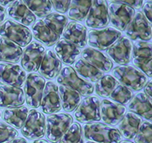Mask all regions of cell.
Returning a JSON list of instances; mask_svg holds the SVG:
<instances>
[{
	"label": "cell",
	"instance_id": "obj_1",
	"mask_svg": "<svg viewBox=\"0 0 152 143\" xmlns=\"http://www.w3.org/2000/svg\"><path fill=\"white\" fill-rule=\"evenodd\" d=\"M82 134L87 141L95 143H120L122 141L118 129L102 122L85 123Z\"/></svg>",
	"mask_w": 152,
	"mask_h": 143
},
{
	"label": "cell",
	"instance_id": "obj_2",
	"mask_svg": "<svg viewBox=\"0 0 152 143\" xmlns=\"http://www.w3.org/2000/svg\"><path fill=\"white\" fill-rule=\"evenodd\" d=\"M114 78L133 92L140 91L147 83V77L141 71L132 66H116L113 69Z\"/></svg>",
	"mask_w": 152,
	"mask_h": 143
},
{
	"label": "cell",
	"instance_id": "obj_3",
	"mask_svg": "<svg viewBox=\"0 0 152 143\" xmlns=\"http://www.w3.org/2000/svg\"><path fill=\"white\" fill-rule=\"evenodd\" d=\"M56 81L60 85L74 90L81 96H89L94 91L93 84L80 77L71 66H66L62 69L57 76Z\"/></svg>",
	"mask_w": 152,
	"mask_h": 143
},
{
	"label": "cell",
	"instance_id": "obj_4",
	"mask_svg": "<svg viewBox=\"0 0 152 143\" xmlns=\"http://www.w3.org/2000/svg\"><path fill=\"white\" fill-rule=\"evenodd\" d=\"M73 122L72 116L69 114H50L46 120V136L50 142L57 143Z\"/></svg>",
	"mask_w": 152,
	"mask_h": 143
},
{
	"label": "cell",
	"instance_id": "obj_5",
	"mask_svg": "<svg viewBox=\"0 0 152 143\" xmlns=\"http://www.w3.org/2000/svg\"><path fill=\"white\" fill-rule=\"evenodd\" d=\"M0 36L21 47H27L32 40L29 28L9 19L0 26Z\"/></svg>",
	"mask_w": 152,
	"mask_h": 143
},
{
	"label": "cell",
	"instance_id": "obj_6",
	"mask_svg": "<svg viewBox=\"0 0 152 143\" xmlns=\"http://www.w3.org/2000/svg\"><path fill=\"white\" fill-rule=\"evenodd\" d=\"M45 84V78L40 75L36 73H30L28 75L23 90L24 99L28 107L33 109L40 107Z\"/></svg>",
	"mask_w": 152,
	"mask_h": 143
},
{
	"label": "cell",
	"instance_id": "obj_7",
	"mask_svg": "<svg viewBox=\"0 0 152 143\" xmlns=\"http://www.w3.org/2000/svg\"><path fill=\"white\" fill-rule=\"evenodd\" d=\"M21 134L29 140L40 139L45 136L46 118L41 112L32 109L21 128Z\"/></svg>",
	"mask_w": 152,
	"mask_h": 143
},
{
	"label": "cell",
	"instance_id": "obj_8",
	"mask_svg": "<svg viewBox=\"0 0 152 143\" xmlns=\"http://www.w3.org/2000/svg\"><path fill=\"white\" fill-rule=\"evenodd\" d=\"M135 10L119 1H111L108 5V15L111 24L118 31H126L135 15Z\"/></svg>",
	"mask_w": 152,
	"mask_h": 143
},
{
	"label": "cell",
	"instance_id": "obj_9",
	"mask_svg": "<svg viewBox=\"0 0 152 143\" xmlns=\"http://www.w3.org/2000/svg\"><path fill=\"white\" fill-rule=\"evenodd\" d=\"M74 115L80 122L91 123L100 121V101L98 98L90 96L84 98L75 109Z\"/></svg>",
	"mask_w": 152,
	"mask_h": 143
},
{
	"label": "cell",
	"instance_id": "obj_10",
	"mask_svg": "<svg viewBox=\"0 0 152 143\" xmlns=\"http://www.w3.org/2000/svg\"><path fill=\"white\" fill-rule=\"evenodd\" d=\"M121 37V32L112 27L101 30H91L88 32V43L94 49L105 51Z\"/></svg>",
	"mask_w": 152,
	"mask_h": 143
},
{
	"label": "cell",
	"instance_id": "obj_11",
	"mask_svg": "<svg viewBox=\"0 0 152 143\" xmlns=\"http://www.w3.org/2000/svg\"><path fill=\"white\" fill-rule=\"evenodd\" d=\"M126 35L134 41L148 42L151 40V25L142 12H137L126 29Z\"/></svg>",
	"mask_w": 152,
	"mask_h": 143
},
{
	"label": "cell",
	"instance_id": "obj_12",
	"mask_svg": "<svg viewBox=\"0 0 152 143\" xmlns=\"http://www.w3.org/2000/svg\"><path fill=\"white\" fill-rule=\"evenodd\" d=\"M133 63L141 72L151 78V43L135 41L132 45Z\"/></svg>",
	"mask_w": 152,
	"mask_h": 143
},
{
	"label": "cell",
	"instance_id": "obj_13",
	"mask_svg": "<svg viewBox=\"0 0 152 143\" xmlns=\"http://www.w3.org/2000/svg\"><path fill=\"white\" fill-rule=\"evenodd\" d=\"M45 54V48L38 42H31L24 49L21 56L22 69L28 73H36L39 70Z\"/></svg>",
	"mask_w": 152,
	"mask_h": 143
},
{
	"label": "cell",
	"instance_id": "obj_14",
	"mask_svg": "<svg viewBox=\"0 0 152 143\" xmlns=\"http://www.w3.org/2000/svg\"><path fill=\"white\" fill-rule=\"evenodd\" d=\"M85 24L91 28H104L110 24L108 5L106 1H91Z\"/></svg>",
	"mask_w": 152,
	"mask_h": 143
},
{
	"label": "cell",
	"instance_id": "obj_15",
	"mask_svg": "<svg viewBox=\"0 0 152 143\" xmlns=\"http://www.w3.org/2000/svg\"><path fill=\"white\" fill-rule=\"evenodd\" d=\"M26 73L18 65L0 63V84L20 88L26 80Z\"/></svg>",
	"mask_w": 152,
	"mask_h": 143
},
{
	"label": "cell",
	"instance_id": "obj_16",
	"mask_svg": "<svg viewBox=\"0 0 152 143\" xmlns=\"http://www.w3.org/2000/svg\"><path fill=\"white\" fill-rule=\"evenodd\" d=\"M40 107L43 114H53L61 110V100L58 86L53 81H47L43 89Z\"/></svg>",
	"mask_w": 152,
	"mask_h": 143
},
{
	"label": "cell",
	"instance_id": "obj_17",
	"mask_svg": "<svg viewBox=\"0 0 152 143\" xmlns=\"http://www.w3.org/2000/svg\"><path fill=\"white\" fill-rule=\"evenodd\" d=\"M126 113L125 106L108 99H104L100 103V117L104 124L116 126L124 117Z\"/></svg>",
	"mask_w": 152,
	"mask_h": 143
},
{
	"label": "cell",
	"instance_id": "obj_18",
	"mask_svg": "<svg viewBox=\"0 0 152 143\" xmlns=\"http://www.w3.org/2000/svg\"><path fill=\"white\" fill-rule=\"evenodd\" d=\"M132 44L129 39L121 37L107 50V55L114 62L126 65L131 62Z\"/></svg>",
	"mask_w": 152,
	"mask_h": 143
},
{
	"label": "cell",
	"instance_id": "obj_19",
	"mask_svg": "<svg viewBox=\"0 0 152 143\" xmlns=\"http://www.w3.org/2000/svg\"><path fill=\"white\" fill-rule=\"evenodd\" d=\"M24 94L20 88L1 85L0 86V107L15 108L24 103Z\"/></svg>",
	"mask_w": 152,
	"mask_h": 143
},
{
	"label": "cell",
	"instance_id": "obj_20",
	"mask_svg": "<svg viewBox=\"0 0 152 143\" xmlns=\"http://www.w3.org/2000/svg\"><path fill=\"white\" fill-rule=\"evenodd\" d=\"M81 58L101 73H108L113 69V63L109 57L96 49L88 47L81 53Z\"/></svg>",
	"mask_w": 152,
	"mask_h": 143
},
{
	"label": "cell",
	"instance_id": "obj_21",
	"mask_svg": "<svg viewBox=\"0 0 152 143\" xmlns=\"http://www.w3.org/2000/svg\"><path fill=\"white\" fill-rule=\"evenodd\" d=\"M63 39L74 44L78 48H84L88 43L87 28L83 24L76 21L67 24L62 33Z\"/></svg>",
	"mask_w": 152,
	"mask_h": 143
},
{
	"label": "cell",
	"instance_id": "obj_22",
	"mask_svg": "<svg viewBox=\"0 0 152 143\" xmlns=\"http://www.w3.org/2000/svg\"><path fill=\"white\" fill-rule=\"evenodd\" d=\"M62 70V62L58 59L53 50L45 51L40 66L39 68L40 76L47 79H53L59 76Z\"/></svg>",
	"mask_w": 152,
	"mask_h": 143
},
{
	"label": "cell",
	"instance_id": "obj_23",
	"mask_svg": "<svg viewBox=\"0 0 152 143\" xmlns=\"http://www.w3.org/2000/svg\"><path fill=\"white\" fill-rule=\"evenodd\" d=\"M8 15L15 22L24 26H29L36 21V16L28 9L23 1H14L9 5Z\"/></svg>",
	"mask_w": 152,
	"mask_h": 143
},
{
	"label": "cell",
	"instance_id": "obj_24",
	"mask_svg": "<svg viewBox=\"0 0 152 143\" xmlns=\"http://www.w3.org/2000/svg\"><path fill=\"white\" fill-rule=\"evenodd\" d=\"M54 50V53L58 57V59L69 66L75 62L77 58L81 53L79 48L63 38L59 39L56 43Z\"/></svg>",
	"mask_w": 152,
	"mask_h": 143
},
{
	"label": "cell",
	"instance_id": "obj_25",
	"mask_svg": "<svg viewBox=\"0 0 152 143\" xmlns=\"http://www.w3.org/2000/svg\"><path fill=\"white\" fill-rule=\"evenodd\" d=\"M23 50L18 45L5 38H0V62L18 63L22 56Z\"/></svg>",
	"mask_w": 152,
	"mask_h": 143
},
{
	"label": "cell",
	"instance_id": "obj_26",
	"mask_svg": "<svg viewBox=\"0 0 152 143\" xmlns=\"http://www.w3.org/2000/svg\"><path fill=\"white\" fill-rule=\"evenodd\" d=\"M31 28L34 37L47 47H52L55 45L60 37L40 19L35 21Z\"/></svg>",
	"mask_w": 152,
	"mask_h": 143
},
{
	"label": "cell",
	"instance_id": "obj_27",
	"mask_svg": "<svg viewBox=\"0 0 152 143\" xmlns=\"http://www.w3.org/2000/svg\"><path fill=\"white\" fill-rule=\"evenodd\" d=\"M129 112L139 115L149 120V122H151V101L149 100L143 92L138 93L133 97L129 104Z\"/></svg>",
	"mask_w": 152,
	"mask_h": 143
},
{
	"label": "cell",
	"instance_id": "obj_28",
	"mask_svg": "<svg viewBox=\"0 0 152 143\" xmlns=\"http://www.w3.org/2000/svg\"><path fill=\"white\" fill-rule=\"evenodd\" d=\"M142 122V120L139 116L132 112H127L119 122L118 130L123 138L132 139L138 133Z\"/></svg>",
	"mask_w": 152,
	"mask_h": 143
},
{
	"label": "cell",
	"instance_id": "obj_29",
	"mask_svg": "<svg viewBox=\"0 0 152 143\" xmlns=\"http://www.w3.org/2000/svg\"><path fill=\"white\" fill-rule=\"evenodd\" d=\"M28 109L25 106L6 109L2 112V117L5 123L15 129H21L26 120Z\"/></svg>",
	"mask_w": 152,
	"mask_h": 143
},
{
	"label": "cell",
	"instance_id": "obj_30",
	"mask_svg": "<svg viewBox=\"0 0 152 143\" xmlns=\"http://www.w3.org/2000/svg\"><path fill=\"white\" fill-rule=\"evenodd\" d=\"M61 107L66 112H72L81 102V95L77 92L63 85L58 87Z\"/></svg>",
	"mask_w": 152,
	"mask_h": 143
},
{
	"label": "cell",
	"instance_id": "obj_31",
	"mask_svg": "<svg viewBox=\"0 0 152 143\" xmlns=\"http://www.w3.org/2000/svg\"><path fill=\"white\" fill-rule=\"evenodd\" d=\"M75 68L76 73L80 77L90 83L97 82L104 76V73L92 66L82 58H79L76 60Z\"/></svg>",
	"mask_w": 152,
	"mask_h": 143
},
{
	"label": "cell",
	"instance_id": "obj_32",
	"mask_svg": "<svg viewBox=\"0 0 152 143\" xmlns=\"http://www.w3.org/2000/svg\"><path fill=\"white\" fill-rule=\"evenodd\" d=\"M119 84V83L110 75L103 76L95 84V92L98 96L107 98Z\"/></svg>",
	"mask_w": 152,
	"mask_h": 143
},
{
	"label": "cell",
	"instance_id": "obj_33",
	"mask_svg": "<svg viewBox=\"0 0 152 143\" xmlns=\"http://www.w3.org/2000/svg\"><path fill=\"white\" fill-rule=\"evenodd\" d=\"M69 17L73 21H83L86 18L91 5V1H71Z\"/></svg>",
	"mask_w": 152,
	"mask_h": 143
},
{
	"label": "cell",
	"instance_id": "obj_34",
	"mask_svg": "<svg viewBox=\"0 0 152 143\" xmlns=\"http://www.w3.org/2000/svg\"><path fill=\"white\" fill-rule=\"evenodd\" d=\"M43 21L57 35L62 34L66 25L69 23L68 18L59 13H51L43 18Z\"/></svg>",
	"mask_w": 152,
	"mask_h": 143
},
{
	"label": "cell",
	"instance_id": "obj_35",
	"mask_svg": "<svg viewBox=\"0 0 152 143\" xmlns=\"http://www.w3.org/2000/svg\"><path fill=\"white\" fill-rule=\"evenodd\" d=\"M27 7L38 18L47 17L51 14L53 6L50 1H23Z\"/></svg>",
	"mask_w": 152,
	"mask_h": 143
},
{
	"label": "cell",
	"instance_id": "obj_36",
	"mask_svg": "<svg viewBox=\"0 0 152 143\" xmlns=\"http://www.w3.org/2000/svg\"><path fill=\"white\" fill-rule=\"evenodd\" d=\"M59 143H84L82 128L78 122H72Z\"/></svg>",
	"mask_w": 152,
	"mask_h": 143
},
{
	"label": "cell",
	"instance_id": "obj_37",
	"mask_svg": "<svg viewBox=\"0 0 152 143\" xmlns=\"http://www.w3.org/2000/svg\"><path fill=\"white\" fill-rule=\"evenodd\" d=\"M134 95L131 90L123 86V84H119L111 93L110 98L112 99L113 101L116 102L123 106H126L131 101Z\"/></svg>",
	"mask_w": 152,
	"mask_h": 143
},
{
	"label": "cell",
	"instance_id": "obj_38",
	"mask_svg": "<svg viewBox=\"0 0 152 143\" xmlns=\"http://www.w3.org/2000/svg\"><path fill=\"white\" fill-rule=\"evenodd\" d=\"M134 140L135 143H151V122L145 121L141 123Z\"/></svg>",
	"mask_w": 152,
	"mask_h": 143
},
{
	"label": "cell",
	"instance_id": "obj_39",
	"mask_svg": "<svg viewBox=\"0 0 152 143\" xmlns=\"http://www.w3.org/2000/svg\"><path fill=\"white\" fill-rule=\"evenodd\" d=\"M18 132L15 128L3 122H0V143H6L17 138Z\"/></svg>",
	"mask_w": 152,
	"mask_h": 143
},
{
	"label": "cell",
	"instance_id": "obj_40",
	"mask_svg": "<svg viewBox=\"0 0 152 143\" xmlns=\"http://www.w3.org/2000/svg\"><path fill=\"white\" fill-rule=\"evenodd\" d=\"M50 2L56 12L64 14L68 12L71 4V1H52Z\"/></svg>",
	"mask_w": 152,
	"mask_h": 143
},
{
	"label": "cell",
	"instance_id": "obj_41",
	"mask_svg": "<svg viewBox=\"0 0 152 143\" xmlns=\"http://www.w3.org/2000/svg\"><path fill=\"white\" fill-rule=\"evenodd\" d=\"M151 5H152V2L151 1H149V2H146L145 4L143 6V15L145 17V18L147 19L148 21L149 22V24H151Z\"/></svg>",
	"mask_w": 152,
	"mask_h": 143
},
{
	"label": "cell",
	"instance_id": "obj_42",
	"mask_svg": "<svg viewBox=\"0 0 152 143\" xmlns=\"http://www.w3.org/2000/svg\"><path fill=\"white\" fill-rule=\"evenodd\" d=\"M119 2L125 4V5H127L133 9H139L143 5V1H119Z\"/></svg>",
	"mask_w": 152,
	"mask_h": 143
},
{
	"label": "cell",
	"instance_id": "obj_43",
	"mask_svg": "<svg viewBox=\"0 0 152 143\" xmlns=\"http://www.w3.org/2000/svg\"><path fill=\"white\" fill-rule=\"evenodd\" d=\"M152 82L151 80H150L149 81H148L145 85L144 86V94H145L146 96H147L148 98L149 99L150 101H151L152 100Z\"/></svg>",
	"mask_w": 152,
	"mask_h": 143
},
{
	"label": "cell",
	"instance_id": "obj_44",
	"mask_svg": "<svg viewBox=\"0 0 152 143\" xmlns=\"http://www.w3.org/2000/svg\"><path fill=\"white\" fill-rule=\"evenodd\" d=\"M6 16V10L3 6L0 5V26L2 25Z\"/></svg>",
	"mask_w": 152,
	"mask_h": 143
},
{
	"label": "cell",
	"instance_id": "obj_45",
	"mask_svg": "<svg viewBox=\"0 0 152 143\" xmlns=\"http://www.w3.org/2000/svg\"><path fill=\"white\" fill-rule=\"evenodd\" d=\"M6 143H28V142L26 141V139H24V138H21V137H17V138L14 139H12V141Z\"/></svg>",
	"mask_w": 152,
	"mask_h": 143
},
{
	"label": "cell",
	"instance_id": "obj_46",
	"mask_svg": "<svg viewBox=\"0 0 152 143\" xmlns=\"http://www.w3.org/2000/svg\"><path fill=\"white\" fill-rule=\"evenodd\" d=\"M12 2H11V1H0V5L1 6H6V5H10L11 3H12Z\"/></svg>",
	"mask_w": 152,
	"mask_h": 143
},
{
	"label": "cell",
	"instance_id": "obj_47",
	"mask_svg": "<svg viewBox=\"0 0 152 143\" xmlns=\"http://www.w3.org/2000/svg\"><path fill=\"white\" fill-rule=\"evenodd\" d=\"M32 143H51V142H50L44 139H37V140H35V141Z\"/></svg>",
	"mask_w": 152,
	"mask_h": 143
},
{
	"label": "cell",
	"instance_id": "obj_48",
	"mask_svg": "<svg viewBox=\"0 0 152 143\" xmlns=\"http://www.w3.org/2000/svg\"><path fill=\"white\" fill-rule=\"evenodd\" d=\"M120 143H134L132 141H129V140H124V141H122Z\"/></svg>",
	"mask_w": 152,
	"mask_h": 143
},
{
	"label": "cell",
	"instance_id": "obj_49",
	"mask_svg": "<svg viewBox=\"0 0 152 143\" xmlns=\"http://www.w3.org/2000/svg\"><path fill=\"white\" fill-rule=\"evenodd\" d=\"M86 143H95V142H87Z\"/></svg>",
	"mask_w": 152,
	"mask_h": 143
},
{
	"label": "cell",
	"instance_id": "obj_50",
	"mask_svg": "<svg viewBox=\"0 0 152 143\" xmlns=\"http://www.w3.org/2000/svg\"><path fill=\"white\" fill-rule=\"evenodd\" d=\"M0 117H1V112H0Z\"/></svg>",
	"mask_w": 152,
	"mask_h": 143
}]
</instances>
